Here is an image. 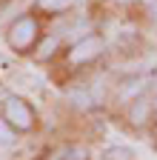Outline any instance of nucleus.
<instances>
[{
	"instance_id": "obj_4",
	"label": "nucleus",
	"mask_w": 157,
	"mask_h": 160,
	"mask_svg": "<svg viewBox=\"0 0 157 160\" xmlns=\"http://www.w3.org/2000/svg\"><path fill=\"white\" fill-rule=\"evenodd\" d=\"M57 43H60V40H57V34L43 37V40H40V49H37V60H49V57L57 52Z\"/></svg>"
},
{
	"instance_id": "obj_8",
	"label": "nucleus",
	"mask_w": 157,
	"mask_h": 160,
	"mask_svg": "<svg viewBox=\"0 0 157 160\" xmlns=\"http://www.w3.org/2000/svg\"><path fill=\"white\" fill-rule=\"evenodd\" d=\"M140 86H143V83H137V80H131V83L120 86V97H123V100H126V97H134L137 92H140Z\"/></svg>"
},
{
	"instance_id": "obj_1",
	"label": "nucleus",
	"mask_w": 157,
	"mask_h": 160,
	"mask_svg": "<svg viewBox=\"0 0 157 160\" xmlns=\"http://www.w3.org/2000/svg\"><path fill=\"white\" fill-rule=\"evenodd\" d=\"M3 114H6V123H9L12 129L29 132V129L34 126V112H32V106L26 103V100H20V97H6Z\"/></svg>"
},
{
	"instance_id": "obj_12",
	"label": "nucleus",
	"mask_w": 157,
	"mask_h": 160,
	"mask_svg": "<svg viewBox=\"0 0 157 160\" xmlns=\"http://www.w3.org/2000/svg\"><path fill=\"white\" fill-rule=\"evenodd\" d=\"M120 3H126V0H120Z\"/></svg>"
},
{
	"instance_id": "obj_11",
	"label": "nucleus",
	"mask_w": 157,
	"mask_h": 160,
	"mask_svg": "<svg viewBox=\"0 0 157 160\" xmlns=\"http://www.w3.org/2000/svg\"><path fill=\"white\" fill-rule=\"evenodd\" d=\"M71 3H83V0H71Z\"/></svg>"
},
{
	"instance_id": "obj_5",
	"label": "nucleus",
	"mask_w": 157,
	"mask_h": 160,
	"mask_svg": "<svg viewBox=\"0 0 157 160\" xmlns=\"http://www.w3.org/2000/svg\"><path fill=\"white\" fill-rule=\"evenodd\" d=\"M146 112H149V103H146V100H140L137 106H131V109H129V120H131L134 126H140L143 120H146Z\"/></svg>"
},
{
	"instance_id": "obj_3",
	"label": "nucleus",
	"mask_w": 157,
	"mask_h": 160,
	"mask_svg": "<svg viewBox=\"0 0 157 160\" xmlns=\"http://www.w3.org/2000/svg\"><path fill=\"white\" fill-rule=\"evenodd\" d=\"M100 49H103V40H100V37H83V40H77V43L71 46L69 60H71L74 66L89 63L91 57H97V54H100Z\"/></svg>"
},
{
	"instance_id": "obj_6",
	"label": "nucleus",
	"mask_w": 157,
	"mask_h": 160,
	"mask_svg": "<svg viewBox=\"0 0 157 160\" xmlns=\"http://www.w3.org/2000/svg\"><path fill=\"white\" fill-rule=\"evenodd\" d=\"M103 160H131V152L123 149V146H111V149H106Z\"/></svg>"
},
{
	"instance_id": "obj_13",
	"label": "nucleus",
	"mask_w": 157,
	"mask_h": 160,
	"mask_svg": "<svg viewBox=\"0 0 157 160\" xmlns=\"http://www.w3.org/2000/svg\"><path fill=\"white\" fill-rule=\"evenodd\" d=\"M0 160H3V157H0Z\"/></svg>"
},
{
	"instance_id": "obj_2",
	"label": "nucleus",
	"mask_w": 157,
	"mask_h": 160,
	"mask_svg": "<svg viewBox=\"0 0 157 160\" xmlns=\"http://www.w3.org/2000/svg\"><path fill=\"white\" fill-rule=\"evenodd\" d=\"M34 40H37V20L34 17H20V20H14L12 29H9V43L12 49L17 52H26L29 46H34Z\"/></svg>"
},
{
	"instance_id": "obj_9",
	"label": "nucleus",
	"mask_w": 157,
	"mask_h": 160,
	"mask_svg": "<svg viewBox=\"0 0 157 160\" xmlns=\"http://www.w3.org/2000/svg\"><path fill=\"white\" fill-rule=\"evenodd\" d=\"M0 143H14V132L6 123H0Z\"/></svg>"
},
{
	"instance_id": "obj_10",
	"label": "nucleus",
	"mask_w": 157,
	"mask_h": 160,
	"mask_svg": "<svg viewBox=\"0 0 157 160\" xmlns=\"http://www.w3.org/2000/svg\"><path fill=\"white\" fill-rule=\"evenodd\" d=\"M71 160H86V149H74L71 152Z\"/></svg>"
},
{
	"instance_id": "obj_7",
	"label": "nucleus",
	"mask_w": 157,
	"mask_h": 160,
	"mask_svg": "<svg viewBox=\"0 0 157 160\" xmlns=\"http://www.w3.org/2000/svg\"><path fill=\"white\" fill-rule=\"evenodd\" d=\"M43 9H49V12H66L69 6H71V0H37Z\"/></svg>"
}]
</instances>
